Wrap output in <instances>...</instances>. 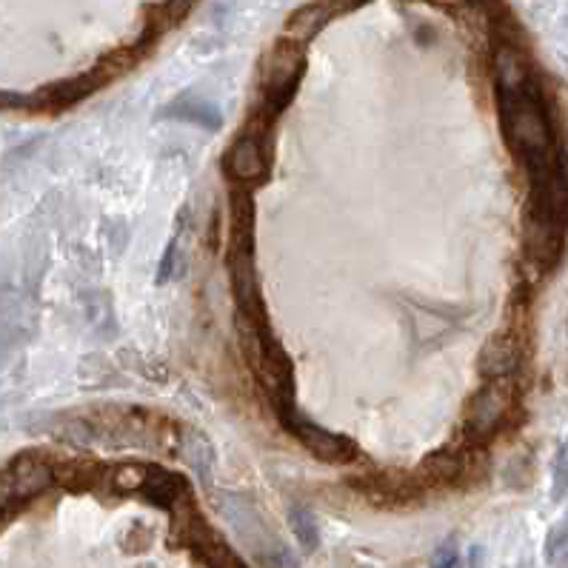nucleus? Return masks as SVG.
<instances>
[{
  "instance_id": "2",
  "label": "nucleus",
  "mask_w": 568,
  "mask_h": 568,
  "mask_svg": "<svg viewBox=\"0 0 568 568\" xmlns=\"http://www.w3.org/2000/svg\"><path fill=\"white\" fill-rule=\"evenodd\" d=\"M511 406H514V383H511V377L489 380V386L480 389L471 400L469 414H466V431L474 440L491 437L494 431L503 426V420L509 417Z\"/></svg>"
},
{
  "instance_id": "5",
  "label": "nucleus",
  "mask_w": 568,
  "mask_h": 568,
  "mask_svg": "<svg viewBox=\"0 0 568 568\" xmlns=\"http://www.w3.org/2000/svg\"><path fill=\"white\" fill-rule=\"evenodd\" d=\"M292 429L306 443V449L312 451L317 460H323V463H346V460H352L354 454H357V449L346 437H337V434L320 429L314 423L303 420V423H294Z\"/></svg>"
},
{
  "instance_id": "4",
  "label": "nucleus",
  "mask_w": 568,
  "mask_h": 568,
  "mask_svg": "<svg viewBox=\"0 0 568 568\" xmlns=\"http://www.w3.org/2000/svg\"><path fill=\"white\" fill-rule=\"evenodd\" d=\"M523 357V346L517 334H497L491 337L489 343L480 352V372L486 374L489 380H500V377H511L520 366Z\"/></svg>"
},
{
  "instance_id": "10",
  "label": "nucleus",
  "mask_w": 568,
  "mask_h": 568,
  "mask_svg": "<svg viewBox=\"0 0 568 568\" xmlns=\"http://www.w3.org/2000/svg\"><path fill=\"white\" fill-rule=\"evenodd\" d=\"M146 474H149V469H143V466H129V469H120L118 486L120 489H140V486L146 483Z\"/></svg>"
},
{
  "instance_id": "9",
  "label": "nucleus",
  "mask_w": 568,
  "mask_h": 568,
  "mask_svg": "<svg viewBox=\"0 0 568 568\" xmlns=\"http://www.w3.org/2000/svg\"><path fill=\"white\" fill-rule=\"evenodd\" d=\"M423 471H429L437 483H446V480H454V477H457L460 460H454L451 454L449 457H446V454H434V457H429V460L423 463Z\"/></svg>"
},
{
  "instance_id": "7",
  "label": "nucleus",
  "mask_w": 568,
  "mask_h": 568,
  "mask_svg": "<svg viewBox=\"0 0 568 568\" xmlns=\"http://www.w3.org/2000/svg\"><path fill=\"white\" fill-rule=\"evenodd\" d=\"M292 529L294 537L300 540V546L306 551L317 549V526H314V517L306 509H294L292 511Z\"/></svg>"
},
{
  "instance_id": "6",
  "label": "nucleus",
  "mask_w": 568,
  "mask_h": 568,
  "mask_svg": "<svg viewBox=\"0 0 568 568\" xmlns=\"http://www.w3.org/2000/svg\"><path fill=\"white\" fill-rule=\"evenodd\" d=\"M332 12H334L332 3H312V6H306V9H300V12L292 18V23H289L292 38L297 40L312 38L314 32H317L326 20L332 18Z\"/></svg>"
},
{
  "instance_id": "1",
  "label": "nucleus",
  "mask_w": 568,
  "mask_h": 568,
  "mask_svg": "<svg viewBox=\"0 0 568 568\" xmlns=\"http://www.w3.org/2000/svg\"><path fill=\"white\" fill-rule=\"evenodd\" d=\"M303 75V49L300 43H280L272 58L266 63V72H263V100H266V109L269 115H277L289 100H292L294 86Z\"/></svg>"
},
{
  "instance_id": "8",
  "label": "nucleus",
  "mask_w": 568,
  "mask_h": 568,
  "mask_svg": "<svg viewBox=\"0 0 568 568\" xmlns=\"http://www.w3.org/2000/svg\"><path fill=\"white\" fill-rule=\"evenodd\" d=\"M23 506V500L18 497V491H15V483H12V474L9 469L0 474V529L6 526V520L15 514V511Z\"/></svg>"
},
{
  "instance_id": "3",
  "label": "nucleus",
  "mask_w": 568,
  "mask_h": 568,
  "mask_svg": "<svg viewBox=\"0 0 568 568\" xmlns=\"http://www.w3.org/2000/svg\"><path fill=\"white\" fill-rule=\"evenodd\" d=\"M269 163L263 152V140L255 135H243L235 140V146L226 152V175L237 183H255L266 175Z\"/></svg>"
}]
</instances>
